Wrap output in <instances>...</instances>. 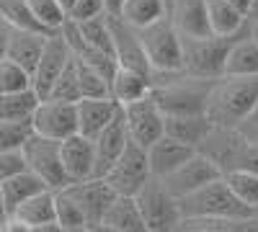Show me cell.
I'll list each match as a JSON object with an SVG mask.
<instances>
[{"label": "cell", "instance_id": "cell-36", "mask_svg": "<svg viewBox=\"0 0 258 232\" xmlns=\"http://www.w3.org/2000/svg\"><path fill=\"white\" fill-rule=\"evenodd\" d=\"M47 98L54 101H68L75 103L80 98V83H78V65H75V57H70V62L64 65V70L59 72V78L54 80V86L49 91Z\"/></svg>", "mask_w": 258, "mask_h": 232}, {"label": "cell", "instance_id": "cell-50", "mask_svg": "<svg viewBox=\"0 0 258 232\" xmlns=\"http://www.w3.org/2000/svg\"><path fill=\"white\" fill-rule=\"evenodd\" d=\"M8 217V209H6V199H3V186H0V222Z\"/></svg>", "mask_w": 258, "mask_h": 232}, {"label": "cell", "instance_id": "cell-47", "mask_svg": "<svg viewBox=\"0 0 258 232\" xmlns=\"http://www.w3.org/2000/svg\"><path fill=\"white\" fill-rule=\"evenodd\" d=\"M121 6H124V0H103V8H106L109 16H119Z\"/></svg>", "mask_w": 258, "mask_h": 232}, {"label": "cell", "instance_id": "cell-12", "mask_svg": "<svg viewBox=\"0 0 258 232\" xmlns=\"http://www.w3.org/2000/svg\"><path fill=\"white\" fill-rule=\"evenodd\" d=\"M31 129L41 137H49V139H64V137L75 134L78 132L75 103L41 98L34 116H31Z\"/></svg>", "mask_w": 258, "mask_h": 232}, {"label": "cell", "instance_id": "cell-34", "mask_svg": "<svg viewBox=\"0 0 258 232\" xmlns=\"http://www.w3.org/2000/svg\"><path fill=\"white\" fill-rule=\"evenodd\" d=\"M75 65H78L80 98H106V96H111L109 93V78H106L101 70H96L93 65H88V62H83L78 57H75Z\"/></svg>", "mask_w": 258, "mask_h": 232}, {"label": "cell", "instance_id": "cell-15", "mask_svg": "<svg viewBox=\"0 0 258 232\" xmlns=\"http://www.w3.org/2000/svg\"><path fill=\"white\" fill-rule=\"evenodd\" d=\"M109 16V13H106ZM109 26H111V41H114V59L116 65L129 67V70H140L145 75L153 78V70H150V62L145 57L142 41L135 26H129L126 21H121L119 16H109Z\"/></svg>", "mask_w": 258, "mask_h": 232}, {"label": "cell", "instance_id": "cell-44", "mask_svg": "<svg viewBox=\"0 0 258 232\" xmlns=\"http://www.w3.org/2000/svg\"><path fill=\"white\" fill-rule=\"evenodd\" d=\"M0 232H31V224L18 219L16 214H8L3 222H0Z\"/></svg>", "mask_w": 258, "mask_h": 232}, {"label": "cell", "instance_id": "cell-20", "mask_svg": "<svg viewBox=\"0 0 258 232\" xmlns=\"http://www.w3.org/2000/svg\"><path fill=\"white\" fill-rule=\"evenodd\" d=\"M47 36L49 34H41V31H29V29H13L8 34V44H6V57L13 59L16 65H21L29 75L34 72L36 62L41 57V49L47 44Z\"/></svg>", "mask_w": 258, "mask_h": 232}, {"label": "cell", "instance_id": "cell-13", "mask_svg": "<svg viewBox=\"0 0 258 232\" xmlns=\"http://www.w3.org/2000/svg\"><path fill=\"white\" fill-rule=\"evenodd\" d=\"M73 52L68 47V41H64V36L57 31V34H49L47 36V44L44 49H41V57L36 62V67L31 72V88L36 91L39 98H47L54 80L59 78V72L64 70V65L70 62Z\"/></svg>", "mask_w": 258, "mask_h": 232}, {"label": "cell", "instance_id": "cell-38", "mask_svg": "<svg viewBox=\"0 0 258 232\" xmlns=\"http://www.w3.org/2000/svg\"><path fill=\"white\" fill-rule=\"evenodd\" d=\"M26 88H31V75L21 65H16L13 59L0 57V93H13Z\"/></svg>", "mask_w": 258, "mask_h": 232}, {"label": "cell", "instance_id": "cell-10", "mask_svg": "<svg viewBox=\"0 0 258 232\" xmlns=\"http://www.w3.org/2000/svg\"><path fill=\"white\" fill-rule=\"evenodd\" d=\"M64 191H68L70 199L80 206V212H83L85 222H88V227L101 224L106 212H109L111 204L116 201V191L101 176H91L85 181L68 183V186H64Z\"/></svg>", "mask_w": 258, "mask_h": 232}, {"label": "cell", "instance_id": "cell-6", "mask_svg": "<svg viewBox=\"0 0 258 232\" xmlns=\"http://www.w3.org/2000/svg\"><path fill=\"white\" fill-rule=\"evenodd\" d=\"M132 199L150 232H173L176 224L181 222L178 199L168 191L158 176H150Z\"/></svg>", "mask_w": 258, "mask_h": 232}, {"label": "cell", "instance_id": "cell-5", "mask_svg": "<svg viewBox=\"0 0 258 232\" xmlns=\"http://www.w3.org/2000/svg\"><path fill=\"white\" fill-rule=\"evenodd\" d=\"M235 36H199V39H181V70L194 78L214 80L225 72V57Z\"/></svg>", "mask_w": 258, "mask_h": 232}, {"label": "cell", "instance_id": "cell-9", "mask_svg": "<svg viewBox=\"0 0 258 232\" xmlns=\"http://www.w3.org/2000/svg\"><path fill=\"white\" fill-rule=\"evenodd\" d=\"M121 116H124V124H126L129 139L137 142L140 147H145V150L155 139L163 137L165 114L160 111V106L150 93L140 101H132V103H126V106H121Z\"/></svg>", "mask_w": 258, "mask_h": 232}, {"label": "cell", "instance_id": "cell-7", "mask_svg": "<svg viewBox=\"0 0 258 232\" xmlns=\"http://www.w3.org/2000/svg\"><path fill=\"white\" fill-rule=\"evenodd\" d=\"M59 142L62 139H49V137H41V134L31 132L26 144L21 147V150H24V158H26V168L31 173H36L41 181H44V186L52 188V191L64 188L70 183L68 176H64V168H62Z\"/></svg>", "mask_w": 258, "mask_h": 232}, {"label": "cell", "instance_id": "cell-41", "mask_svg": "<svg viewBox=\"0 0 258 232\" xmlns=\"http://www.w3.org/2000/svg\"><path fill=\"white\" fill-rule=\"evenodd\" d=\"M101 13H106L103 0H75L73 8L68 11V18H73V21H85V18H96V16H101Z\"/></svg>", "mask_w": 258, "mask_h": 232}, {"label": "cell", "instance_id": "cell-16", "mask_svg": "<svg viewBox=\"0 0 258 232\" xmlns=\"http://www.w3.org/2000/svg\"><path fill=\"white\" fill-rule=\"evenodd\" d=\"M59 155H62V168L70 183L85 181L93 176L96 168V147L93 139L85 134H70L59 142Z\"/></svg>", "mask_w": 258, "mask_h": 232}, {"label": "cell", "instance_id": "cell-1", "mask_svg": "<svg viewBox=\"0 0 258 232\" xmlns=\"http://www.w3.org/2000/svg\"><path fill=\"white\" fill-rule=\"evenodd\" d=\"M258 101V75H220L207 93L204 116L212 126L238 129Z\"/></svg>", "mask_w": 258, "mask_h": 232}, {"label": "cell", "instance_id": "cell-46", "mask_svg": "<svg viewBox=\"0 0 258 232\" xmlns=\"http://www.w3.org/2000/svg\"><path fill=\"white\" fill-rule=\"evenodd\" d=\"M31 232H70V229H68V227H62L57 219H52V222H44V224L31 227Z\"/></svg>", "mask_w": 258, "mask_h": 232}, {"label": "cell", "instance_id": "cell-35", "mask_svg": "<svg viewBox=\"0 0 258 232\" xmlns=\"http://www.w3.org/2000/svg\"><path fill=\"white\" fill-rule=\"evenodd\" d=\"M54 219L62 227H68L70 232L80 229V227H88V222H85V217L80 212V206L70 199V194L64 191V188H57L54 191Z\"/></svg>", "mask_w": 258, "mask_h": 232}, {"label": "cell", "instance_id": "cell-25", "mask_svg": "<svg viewBox=\"0 0 258 232\" xmlns=\"http://www.w3.org/2000/svg\"><path fill=\"white\" fill-rule=\"evenodd\" d=\"M222 75H258V44L248 36V31L232 39Z\"/></svg>", "mask_w": 258, "mask_h": 232}, {"label": "cell", "instance_id": "cell-32", "mask_svg": "<svg viewBox=\"0 0 258 232\" xmlns=\"http://www.w3.org/2000/svg\"><path fill=\"white\" fill-rule=\"evenodd\" d=\"M75 26L80 31V36L88 44L103 54L114 57V41H111V26H109V16L101 13L96 18H85V21H75Z\"/></svg>", "mask_w": 258, "mask_h": 232}, {"label": "cell", "instance_id": "cell-56", "mask_svg": "<svg viewBox=\"0 0 258 232\" xmlns=\"http://www.w3.org/2000/svg\"><path fill=\"white\" fill-rule=\"evenodd\" d=\"M165 3H168V6H170V3H173V0H165Z\"/></svg>", "mask_w": 258, "mask_h": 232}, {"label": "cell", "instance_id": "cell-48", "mask_svg": "<svg viewBox=\"0 0 258 232\" xmlns=\"http://www.w3.org/2000/svg\"><path fill=\"white\" fill-rule=\"evenodd\" d=\"M227 3H230L232 8H238V11L248 18V11H250V3H253V0H227Z\"/></svg>", "mask_w": 258, "mask_h": 232}, {"label": "cell", "instance_id": "cell-23", "mask_svg": "<svg viewBox=\"0 0 258 232\" xmlns=\"http://www.w3.org/2000/svg\"><path fill=\"white\" fill-rule=\"evenodd\" d=\"M209 129H212V121L204 114H181V116H165L163 134L197 150L199 142L209 134Z\"/></svg>", "mask_w": 258, "mask_h": 232}, {"label": "cell", "instance_id": "cell-2", "mask_svg": "<svg viewBox=\"0 0 258 232\" xmlns=\"http://www.w3.org/2000/svg\"><path fill=\"white\" fill-rule=\"evenodd\" d=\"M212 88V80L178 72H163L153 75V88L150 96L155 98L160 111L165 116H181V114H204L207 93Z\"/></svg>", "mask_w": 258, "mask_h": 232}, {"label": "cell", "instance_id": "cell-42", "mask_svg": "<svg viewBox=\"0 0 258 232\" xmlns=\"http://www.w3.org/2000/svg\"><path fill=\"white\" fill-rule=\"evenodd\" d=\"M235 171H245V173H253L258 176V142H245L243 150H240V158H238V168Z\"/></svg>", "mask_w": 258, "mask_h": 232}, {"label": "cell", "instance_id": "cell-31", "mask_svg": "<svg viewBox=\"0 0 258 232\" xmlns=\"http://www.w3.org/2000/svg\"><path fill=\"white\" fill-rule=\"evenodd\" d=\"M173 232H258V219H181Z\"/></svg>", "mask_w": 258, "mask_h": 232}, {"label": "cell", "instance_id": "cell-43", "mask_svg": "<svg viewBox=\"0 0 258 232\" xmlns=\"http://www.w3.org/2000/svg\"><path fill=\"white\" fill-rule=\"evenodd\" d=\"M240 134L245 137V139H250V142H258V101H255V106L250 109V114L240 121Z\"/></svg>", "mask_w": 258, "mask_h": 232}, {"label": "cell", "instance_id": "cell-24", "mask_svg": "<svg viewBox=\"0 0 258 232\" xmlns=\"http://www.w3.org/2000/svg\"><path fill=\"white\" fill-rule=\"evenodd\" d=\"M207 18L214 36H240L248 31V18L227 0H207Z\"/></svg>", "mask_w": 258, "mask_h": 232}, {"label": "cell", "instance_id": "cell-29", "mask_svg": "<svg viewBox=\"0 0 258 232\" xmlns=\"http://www.w3.org/2000/svg\"><path fill=\"white\" fill-rule=\"evenodd\" d=\"M39 101L41 98L36 96L34 88L0 93V119H6V121H31Z\"/></svg>", "mask_w": 258, "mask_h": 232}, {"label": "cell", "instance_id": "cell-53", "mask_svg": "<svg viewBox=\"0 0 258 232\" xmlns=\"http://www.w3.org/2000/svg\"><path fill=\"white\" fill-rule=\"evenodd\" d=\"M59 3L64 6V11H70V8H73V3H75V0H59Z\"/></svg>", "mask_w": 258, "mask_h": 232}, {"label": "cell", "instance_id": "cell-40", "mask_svg": "<svg viewBox=\"0 0 258 232\" xmlns=\"http://www.w3.org/2000/svg\"><path fill=\"white\" fill-rule=\"evenodd\" d=\"M26 171L24 150H0V181L13 178Z\"/></svg>", "mask_w": 258, "mask_h": 232}, {"label": "cell", "instance_id": "cell-49", "mask_svg": "<svg viewBox=\"0 0 258 232\" xmlns=\"http://www.w3.org/2000/svg\"><path fill=\"white\" fill-rule=\"evenodd\" d=\"M248 36L258 44V21H248Z\"/></svg>", "mask_w": 258, "mask_h": 232}, {"label": "cell", "instance_id": "cell-19", "mask_svg": "<svg viewBox=\"0 0 258 232\" xmlns=\"http://www.w3.org/2000/svg\"><path fill=\"white\" fill-rule=\"evenodd\" d=\"M121 111V106L111 98H78L75 101V116H78V134L85 137H96L103 126H109L116 114Z\"/></svg>", "mask_w": 258, "mask_h": 232}, {"label": "cell", "instance_id": "cell-39", "mask_svg": "<svg viewBox=\"0 0 258 232\" xmlns=\"http://www.w3.org/2000/svg\"><path fill=\"white\" fill-rule=\"evenodd\" d=\"M31 121H6L0 119V150H21L31 137Z\"/></svg>", "mask_w": 258, "mask_h": 232}, {"label": "cell", "instance_id": "cell-45", "mask_svg": "<svg viewBox=\"0 0 258 232\" xmlns=\"http://www.w3.org/2000/svg\"><path fill=\"white\" fill-rule=\"evenodd\" d=\"M8 34H11V24L0 16V57H6V44H8Z\"/></svg>", "mask_w": 258, "mask_h": 232}, {"label": "cell", "instance_id": "cell-21", "mask_svg": "<svg viewBox=\"0 0 258 232\" xmlns=\"http://www.w3.org/2000/svg\"><path fill=\"white\" fill-rule=\"evenodd\" d=\"M147 165H150V173L153 176H158V178H163V176H168L170 171H176V168L186 160V158H191L194 152V147H188V144H183V142H178V139H170V137H160V139H155L153 144L147 147Z\"/></svg>", "mask_w": 258, "mask_h": 232}, {"label": "cell", "instance_id": "cell-4", "mask_svg": "<svg viewBox=\"0 0 258 232\" xmlns=\"http://www.w3.org/2000/svg\"><path fill=\"white\" fill-rule=\"evenodd\" d=\"M137 34H140L142 49H145V57L150 62L153 75L178 72L181 70V62H183L181 36L173 29V24H170L168 16L160 18V21H155V24H150V26L137 29Z\"/></svg>", "mask_w": 258, "mask_h": 232}, {"label": "cell", "instance_id": "cell-55", "mask_svg": "<svg viewBox=\"0 0 258 232\" xmlns=\"http://www.w3.org/2000/svg\"><path fill=\"white\" fill-rule=\"evenodd\" d=\"M253 217H255V219H258V209H255V212H253Z\"/></svg>", "mask_w": 258, "mask_h": 232}, {"label": "cell", "instance_id": "cell-30", "mask_svg": "<svg viewBox=\"0 0 258 232\" xmlns=\"http://www.w3.org/2000/svg\"><path fill=\"white\" fill-rule=\"evenodd\" d=\"M11 214H16L18 219H24L31 227L52 222L54 219V191H52V188H44V191L34 194L24 204H18L16 212H11Z\"/></svg>", "mask_w": 258, "mask_h": 232}, {"label": "cell", "instance_id": "cell-18", "mask_svg": "<svg viewBox=\"0 0 258 232\" xmlns=\"http://www.w3.org/2000/svg\"><path fill=\"white\" fill-rule=\"evenodd\" d=\"M168 18L181 39H199L212 34L207 18V0H173L168 6Z\"/></svg>", "mask_w": 258, "mask_h": 232}, {"label": "cell", "instance_id": "cell-8", "mask_svg": "<svg viewBox=\"0 0 258 232\" xmlns=\"http://www.w3.org/2000/svg\"><path fill=\"white\" fill-rule=\"evenodd\" d=\"M153 176L147 165V152L145 147H140L137 142L129 139V144L124 147V152L116 158V163L106 171V183H109L116 196H135L142 183Z\"/></svg>", "mask_w": 258, "mask_h": 232}, {"label": "cell", "instance_id": "cell-14", "mask_svg": "<svg viewBox=\"0 0 258 232\" xmlns=\"http://www.w3.org/2000/svg\"><path fill=\"white\" fill-rule=\"evenodd\" d=\"M248 139L240 134V129H227V126H212L209 134L199 142L197 150L209 158L214 165L220 168V173L227 176L238 168V158H240V150Z\"/></svg>", "mask_w": 258, "mask_h": 232}, {"label": "cell", "instance_id": "cell-3", "mask_svg": "<svg viewBox=\"0 0 258 232\" xmlns=\"http://www.w3.org/2000/svg\"><path fill=\"white\" fill-rule=\"evenodd\" d=\"M181 219H243L253 217L250 209L235 196L230 188L227 178L220 176L202 188H197L194 194L178 199Z\"/></svg>", "mask_w": 258, "mask_h": 232}, {"label": "cell", "instance_id": "cell-52", "mask_svg": "<svg viewBox=\"0 0 258 232\" xmlns=\"http://www.w3.org/2000/svg\"><path fill=\"white\" fill-rule=\"evenodd\" d=\"M91 229H93V232H116L114 227H109V224H103V222H101V224H93Z\"/></svg>", "mask_w": 258, "mask_h": 232}, {"label": "cell", "instance_id": "cell-17", "mask_svg": "<svg viewBox=\"0 0 258 232\" xmlns=\"http://www.w3.org/2000/svg\"><path fill=\"white\" fill-rule=\"evenodd\" d=\"M129 144V132H126V124L121 111L116 114V119L103 126V129L93 137V147H96V168H93V176H106V171L116 163V158L124 152V147Z\"/></svg>", "mask_w": 258, "mask_h": 232}, {"label": "cell", "instance_id": "cell-11", "mask_svg": "<svg viewBox=\"0 0 258 232\" xmlns=\"http://www.w3.org/2000/svg\"><path fill=\"white\" fill-rule=\"evenodd\" d=\"M220 176H222L220 168L197 150L191 158H186V160L176 168V171H170V173L163 176L160 181L165 183V188H168V191L173 194L176 199H183V196L194 194L197 188H202L204 183L220 178Z\"/></svg>", "mask_w": 258, "mask_h": 232}, {"label": "cell", "instance_id": "cell-27", "mask_svg": "<svg viewBox=\"0 0 258 232\" xmlns=\"http://www.w3.org/2000/svg\"><path fill=\"white\" fill-rule=\"evenodd\" d=\"M0 186H3V199H6V209H8V214L16 212V206L18 204H24L26 199H31L34 194L39 191H44V181H41L36 173H31L29 168L24 173H18L13 178H6V181H0Z\"/></svg>", "mask_w": 258, "mask_h": 232}, {"label": "cell", "instance_id": "cell-26", "mask_svg": "<svg viewBox=\"0 0 258 232\" xmlns=\"http://www.w3.org/2000/svg\"><path fill=\"white\" fill-rule=\"evenodd\" d=\"M103 224L114 227L116 232H150L132 196H116V201L103 217Z\"/></svg>", "mask_w": 258, "mask_h": 232}, {"label": "cell", "instance_id": "cell-22", "mask_svg": "<svg viewBox=\"0 0 258 232\" xmlns=\"http://www.w3.org/2000/svg\"><path fill=\"white\" fill-rule=\"evenodd\" d=\"M153 88V78L140 72V70H129V67H121L116 65L111 80H109V93L111 98L119 103V106H126L132 101H140L150 93Z\"/></svg>", "mask_w": 258, "mask_h": 232}, {"label": "cell", "instance_id": "cell-51", "mask_svg": "<svg viewBox=\"0 0 258 232\" xmlns=\"http://www.w3.org/2000/svg\"><path fill=\"white\" fill-rule=\"evenodd\" d=\"M248 21H258V0L250 3V11H248Z\"/></svg>", "mask_w": 258, "mask_h": 232}, {"label": "cell", "instance_id": "cell-37", "mask_svg": "<svg viewBox=\"0 0 258 232\" xmlns=\"http://www.w3.org/2000/svg\"><path fill=\"white\" fill-rule=\"evenodd\" d=\"M225 178H227L230 188L235 191V196H238L250 212H255L258 209V176L245 173V171H232Z\"/></svg>", "mask_w": 258, "mask_h": 232}, {"label": "cell", "instance_id": "cell-54", "mask_svg": "<svg viewBox=\"0 0 258 232\" xmlns=\"http://www.w3.org/2000/svg\"><path fill=\"white\" fill-rule=\"evenodd\" d=\"M73 232H93L91 227H80V229H73Z\"/></svg>", "mask_w": 258, "mask_h": 232}, {"label": "cell", "instance_id": "cell-33", "mask_svg": "<svg viewBox=\"0 0 258 232\" xmlns=\"http://www.w3.org/2000/svg\"><path fill=\"white\" fill-rule=\"evenodd\" d=\"M26 6L31 16L36 18V24L44 29L47 34H57L62 24L68 21V11L59 0H26Z\"/></svg>", "mask_w": 258, "mask_h": 232}, {"label": "cell", "instance_id": "cell-28", "mask_svg": "<svg viewBox=\"0 0 258 232\" xmlns=\"http://www.w3.org/2000/svg\"><path fill=\"white\" fill-rule=\"evenodd\" d=\"M168 16V3L165 0H124V6L119 11V18L126 21L129 26L142 29L150 26L155 21Z\"/></svg>", "mask_w": 258, "mask_h": 232}]
</instances>
